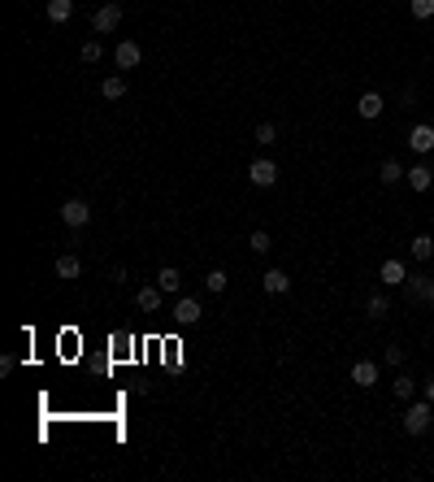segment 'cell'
<instances>
[{
    "mask_svg": "<svg viewBox=\"0 0 434 482\" xmlns=\"http://www.w3.org/2000/svg\"><path fill=\"white\" fill-rule=\"evenodd\" d=\"M404 296H408V304H421V309H434V274H426V269L408 274V278H404Z\"/></svg>",
    "mask_w": 434,
    "mask_h": 482,
    "instance_id": "cell-1",
    "label": "cell"
},
{
    "mask_svg": "<svg viewBox=\"0 0 434 482\" xmlns=\"http://www.w3.org/2000/svg\"><path fill=\"white\" fill-rule=\"evenodd\" d=\"M430 426H434V404L430 400L408 404V413H404V430H408V435H426Z\"/></svg>",
    "mask_w": 434,
    "mask_h": 482,
    "instance_id": "cell-2",
    "label": "cell"
},
{
    "mask_svg": "<svg viewBox=\"0 0 434 482\" xmlns=\"http://www.w3.org/2000/svg\"><path fill=\"white\" fill-rule=\"evenodd\" d=\"M61 222L70 226V231H83V226L91 222V205H87V200H79V196L65 200V205H61Z\"/></svg>",
    "mask_w": 434,
    "mask_h": 482,
    "instance_id": "cell-3",
    "label": "cell"
},
{
    "mask_svg": "<svg viewBox=\"0 0 434 482\" xmlns=\"http://www.w3.org/2000/svg\"><path fill=\"white\" fill-rule=\"evenodd\" d=\"M117 22H122V5H100L91 13V31L96 35H109V31H117Z\"/></svg>",
    "mask_w": 434,
    "mask_h": 482,
    "instance_id": "cell-4",
    "label": "cell"
},
{
    "mask_svg": "<svg viewBox=\"0 0 434 482\" xmlns=\"http://www.w3.org/2000/svg\"><path fill=\"white\" fill-rule=\"evenodd\" d=\"M248 179H252V187H274L278 183V165L269 157H261V161L248 165Z\"/></svg>",
    "mask_w": 434,
    "mask_h": 482,
    "instance_id": "cell-5",
    "label": "cell"
},
{
    "mask_svg": "<svg viewBox=\"0 0 434 482\" xmlns=\"http://www.w3.org/2000/svg\"><path fill=\"white\" fill-rule=\"evenodd\" d=\"M113 61H117V70H135V65L143 61V48H139L135 39H122V44L113 48Z\"/></svg>",
    "mask_w": 434,
    "mask_h": 482,
    "instance_id": "cell-6",
    "label": "cell"
},
{
    "mask_svg": "<svg viewBox=\"0 0 434 482\" xmlns=\"http://www.w3.org/2000/svg\"><path fill=\"white\" fill-rule=\"evenodd\" d=\"M378 278H382V287H404L408 265H404L400 257H387V261H382V269H378Z\"/></svg>",
    "mask_w": 434,
    "mask_h": 482,
    "instance_id": "cell-7",
    "label": "cell"
},
{
    "mask_svg": "<svg viewBox=\"0 0 434 482\" xmlns=\"http://www.w3.org/2000/svg\"><path fill=\"white\" fill-rule=\"evenodd\" d=\"M161 296H165L161 287H139L135 291V309L139 313H161Z\"/></svg>",
    "mask_w": 434,
    "mask_h": 482,
    "instance_id": "cell-8",
    "label": "cell"
},
{
    "mask_svg": "<svg viewBox=\"0 0 434 482\" xmlns=\"http://www.w3.org/2000/svg\"><path fill=\"white\" fill-rule=\"evenodd\" d=\"M174 322H178V326H196V322H200V300L183 296V300L174 304Z\"/></svg>",
    "mask_w": 434,
    "mask_h": 482,
    "instance_id": "cell-9",
    "label": "cell"
},
{
    "mask_svg": "<svg viewBox=\"0 0 434 482\" xmlns=\"http://www.w3.org/2000/svg\"><path fill=\"white\" fill-rule=\"evenodd\" d=\"M408 187L413 191H430V183H434V165H408Z\"/></svg>",
    "mask_w": 434,
    "mask_h": 482,
    "instance_id": "cell-10",
    "label": "cell"
},
{
    "mask_svg": "<svg viewBox=\"0 0 434 482\" xmlns=\"http://www.w3.org/2000/svg\"><path fill=\"white\" fill-rule=\"evenodd\" d=\"M382 109H387V105H382V96H378V91H365L361 100H356V113H361L365 122H374V118H382Z\"/></svg>",
    "mask_w": 434,
    "mask_h": 482,
    "instance_id": "cell-11",
    "label": "cell"
},
{
    "mask_svg": "<svg viewBox=\"0 0 434 482\" xmlns=\"http://www.w3.org/2000/svg\"><path fill=\"white\" fill-rule=\"evenodd\" d=\"M408 148L413 152H434V126H413V131H408Z\"/></svg>",
    "mask_w": 434,
    "mask_h": 482,
    "instance_id": "cell-12",
    "label": "cell"
},
{
    "mask_svg": "<svg viewBox=\"0 0 434 482\" xmlns=\"http://www.w3.org/2000/svg\"><path fill=\"white\" fill-rule=\"evenodd\" d=\"M352 383L369 391V387L378 383V365H374V361H356V365H352Z\"/></svg>",
    "mask_w": 434,
    "mask_h": 482,
    "instance_id": "cell-13",
    "label": "cell"
},
{
    "mask_svg": "<svg viewBox=\"0 0 434 482\" xmlns=\"http://www.w3.org/2000/svg\"><path fill=\"white\" fill-rule=\"evenodd\" d=\"M261 287H265L269 296H283V291L291 287V278H287L283 269H265V274H261Z\"/></svg>",
    "mask_w": 434,
    "mask_h": 482,
    "instance_id": "cell-14",
    "label": "cell"
},
{
    "mask_svg": "<svg viewBox=\"0 0 434 482\" xmlns=\"http://www.w3.org/2000/svg\"><path fill=\"white\" fill-rule=\"evenodd\" d=\"M48 22H57V27H65V22L74 18V0H48Z\"/></svg>",
    "mask_w": 434,
    "mask_h": 482,
    "instance_id": "cell-15",
    "label": "cell"
},
{
    "mask_svg": "<svg viewBox=\"0 0 434 482\" xmlns=\"http://www.w3.org/2000/svg\"><path fill=\"white\" fill-rule=\"evenodd\" d=\"M404 174H408V170H404V165H400L395 157H387V161L378 165V183H387V187H395V183L404 179Z\"/></svg>",
    "mask_w": 434,
    "mask_h": 482,
    "instance_id": "cell-16",
    "label": "cell"
},
{
    "mask_svg": "<svg viewBox=\"0 0 434 482\" xmlns=\"http://www.w3.org/2000/svg\"><path fill=\"white\" fill-rule=\"evenodd\" d=\"M157 287H161L165 296H178V291H183V274H178L174 265H165V269L157 274Z\"/></svg>",
    "mask_w": 434,
    "mask_h": 482,
    "instance_id": "cell-17",
    "label": "cell"
},
{
    "mask_svg": "<svg viewBox=\"0 0 434 482\" xmlns=\"http://www.w3.org/2000/svg\"><path fill=\"white\" fill-rule=\"evenodd\" d=\"M365 309H369V317H374V322H382V317L391 313V296H387V291H374Z\"/></svg>",
    "mask_w": 434,
    "mask_h": 482,
    "instance_id": "cell-18",
    "label": "cell"
},
{
    "mask_svg": "<svg viewBox=\"0 0 434 482\" xmlns=\"http://www.w3.org/2000/svg\"><path fill=\"white\" fill-rule=\"evenodd\" d=\"M408 252H413V261H430V257H434V239H430V235H413Z\"/></svg>",
    "mask_w": 434,
    "mask_h": 482,
    "instance_id": "cell-19",
    "label": "cell"
},
{
    "mask_svg": "<svg viewBox=\"0 0 434 482\" xmlns=\"http://www.w3.org/2000/svg\"><path fill=\"white\" fill-rule=\"evenodd\" d=\"M53 269H57V278H79V274H83V261L65 252V257H57V265H53Z\"/></svg>",
    "mask_w": 434,
    "mask_h": 482,
    "instance_id": "cell-20",
    "label": "cell"
},
{
    "mask_svg": "<svg viewBox=\"0 0 434 482\" xmlns=\"http://www.w3.org/2000/svg\"><path fill=\"white\" fill-rule=\"evenodd\" d=\"M391 391H395V400H413V395H417V383H413V374H400L395 383H391Z\"/></svg>",
    "mask_w": 434,
    "mask_h": 482,
    "instance_id": "cell-21",
    "label": "cell"
},
{
    "mask_svg": "<svg viewBox=\"0 0 434 482\" xmlns=\"http://www.w3.org/2000/svg\"><path fill=\"white\" fill-rule=\"evenodd\" d=\"M248 248L257 252V257H265V252L274 248V243H269V231H252V235H248Z\"/></svg>",
    "mask_w": 434,
    "mask_h": 482,
    "instance_id": "cell-22",
    "label": "cell"
},
{
    "mask_svg": "<svg viewBox=\"0 0 434 482\" xmlns=\"http://www.w3.org/2000/svg\"><path fill=\"white\" fill-rule=\"evenodd\" d=\"M226 283H231L226 269H209V274H204V287H209V291H226Z\"/></svg>",
    "mask_w": 434,
    "mask_h": 482,
    "instance_id": "cell-23",
    "label": "cell"
},
{
    "mask_svg": "<svg viewBox=\"0 0 434 482\" xmlns=\"http://www.w3.org/2000/svg\"><path fill=\"white\" fill-rule=\"evenodd\" d=\"M408 13H413L417 22H426V18H434V0H408Z\"/></svg>",
    "mask_w": 434,
    "mask_h": 482,
    "instance_id": "cell-24",
    "label": "cell"
},
{
    "mask_svg": "<svg viewBox=\"0 0 434 482\" xmlns=\"http://www.w3.org/2000/svg\"><path fill=\"white\" fill-rule=\"evenodd\" d=\"M100 91H105V100H122L126 96V79H117V74H113V79H105V87H100Z\"/></svg>",
    "mask_w": 434,
    "mask_h": 482,
    "instance_id": "cell-25",
    "label": "cell"
},
{
    "mask_svg": "<svg viewBox=\"0 0 434 482\" xmlns=\"http://www.w3.org/2000/svg\"><path fill=\"white\" fill-rule=\"evenodd\" d=\"M257 144H265V148L278 144V126H274V122H261V126H257Z\"/></svg>",
    "mask_w": 434,
    "mask_h": 482,
    "instance_id": "cell-26",
    "label": "cell"
},
{
    "mask_svg": "<svg viewBox=\"0 0 434 482\" xmlns=\"http://www.w3.org/2000/svg\"><path fill=\"white\" fill-rule=\"evenodd\" d=\"M105 57V48H100V39H87L83 44V61H100Z\"/></svg>",
    "mask_w": 434,
    "mask_h": 482,
    "instance_id": "cell-27",
    "label": "cell"
},
{
    "mask_svg": "<svg viewBox=\"0 0 434 482\" xmlns=\"http://www.w3.org/2000/svg\"><path fill=\"white\" fill-rule=\"evenodd\" d=\"M387 365H404V348H395V343L387 348Z\"/></svg>",
    "mask_w": 434,
    "mask_h": 482,
    "instance_id": "cell-28",
    "label": "cell"
},
{
    "mask_svg": "<svg viewBox=\"0 0 434 482\" xmlns=\"http://www.w3.org/2000/svg\"><path fill=\"white\" fill-rule=\"evenodd\" d=\"M426 400L434 404V378H426Z\"/></svg>",
    "mask_w": 434,
    "mask_h": 482,
    "instance_id": "cell-29",
    "label": "cell"
}]
</instances>
